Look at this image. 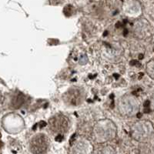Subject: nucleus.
<instances>
[{
  "label": "nucleus",
  "instance_id": "f257e3e1",
  "mask_svg": "<svg viewBox=\"0 0 154 154\" xmlns=\"http://www.w3.org/2000/svg\"><path fill=\"white\" fill-rule=\"evenodd\" d=\"M49 146L48 137L44 134H37L32 139L29 148L33 154H45Z\"/></svg>",
  "mask_w": 154,
  "mask_h": 154
},
{
  "label": "nucleus",
  "instance_id": "f03ea898",
  "mask_svg": "<svg viewBox=\"0 0 154 154\" xmlns=\"http://www.w3.org/2000/svg\"><path fill=\"white\" fill-rule=\"evenodd\" d=\"M49 128L53 133L63 134L66 133L69 128V120L63 114H56L49 121Z\"/></svg>",
  "mask_w": 154,
  "mask_h": 154
},
{
  "label": "nucleus",
  "instance_id": "7ed1b4c3",
  "mask_svg": "<svg viewBox=\"0 0 154 154\" xmlns=\"http://www.w3.org/2000/svg\"><path fill=\"white\" fill-rule=\"evenodd\" d=\"M63 100L68 106H79L81 104L84 100L83 90L77 87L72 88L64 94Z\"/></svg>",
  "mask_w": 154,
  "mask_h": 154
},
{
  "label": "nucleus",
  "instance_id": "20e7f679",
  "mask_svg": "<svg viewBox=\"0 0 154 154\" xmlns=\"http://www.w3.org/2000/svg\"><path fill=\"white\" fill-rule=\"evenodd\" d=\"M139 109V104L133 96H125L119 102V110L121 113L127 116H133ZM137 113V112H136Z\"/></svg>",
  "mask_w": 154,
  "mask_h": 154
},
{
  "label": "nucleus",
  "instance_id": "39448f33",
  "mask_svg": "<svg viewBox=\"0 0 154 154\" xmlns=\"http://www.w3.org/2000/svg\"><path fill=\"white\" fill-rule=\"evenodd\" d=\"M25 102V97L23 94H18V96L15 97L14 100H13V106L16 108H19Z\"/></svg>",
  "mask_w": 154,
  "mask_h": 154
},
{
  "label": "nucleus",
  "instance_id": "423d86ee",
  "mask_svg": "<svg viewBox=\"0 0 154 154\" xmlns=\"http://www.w3.org/2000/svg\"><path fill=\"white\" fill-rule=\"evenodd\" d=\"M63 13L66 16H70L74 13V8L71 5H67L63 9Z\"/></svg>",
  "mask_w": 154,
  "mask_h": 154
},
{
  "label": "nucleus",
  "instance_id": "0eeeda50",
  "mask_svg": "<svg viewBox=\"0 0 154 154\" xmlns=\"http://www.w3.org/2000/svg\"><path fill=\"white\" fill-rule=\"evenodd\" d=\"M63 2V0H49V3L52 5H59Z\"/></svg>",
  "mask_w": 154,
  "mask_h": 154
},
{
  "label": "nucleus",
  "instance_id": "6e6552de",
  "mask_svg": "<svg viewBox=\"0 0 154 154\" xmlns=\"http://www.w3.org/2000/svg\"><path fill=\"white\" fill-rule=\"evenodd\" d=\"M62 140H63V136L60 135V134H59V135L58 136H57V137L56 138V141L60 142V141H62Z\"/></svg>",
  "mask_w": 154,
  "mask_h": 154
},
{
  "label": "nucleus",
  "instance_id": "1a4fd4ad",
  "mask_svg": "<svg viewBox=\"0 0 154 154\" xmlns=\"http://www.w3.org/2000/svg\"><path fill=\"white\" fill-rule=\"evenodd\" d=\"M149 106H150V101L147 100V101H146L145 103H144V106H145V107H148Z\"/></svg>",
  "mask_w": 154,
  "mask_h": 154
},
{
  "label": "nucleus",
  "instance_id": "9d476101",
  "mask_svg": "<svg viewBox=\"0 0 154 154\" xmlns=\"http://www.w3.org/2000/svg\"><path fill=\"white\" fill-rule=\"evenodd\" d=\"M3 96H2V94L0 93V103H2V101H3Z\"/></svg>",
  "mask_w": 154,
  "mask_h": 154
},
{
  "label": "nucleus",
  "instance_id": "9b49d317",
  "mask_svg": "<svg viewBox=\"0 0 154 154\" xmlns=\"http://www.w3.org/2000/svg\"><path fill=\"white\" fill-rule=\"evenodd\" d=\"M2 146H3V143H2V142L0 141V148H1V147H2Z\"/></svg>",
  "mask_w": 154,
  "mask_h": 154
}]
</instances>
